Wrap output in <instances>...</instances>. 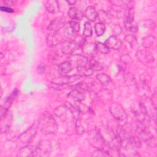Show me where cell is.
Segmentation results:
<instances>
[{
  "label": "cell",
  "mask_w": 157,
  "mask_h": 157,
  "mask_svg": "<svg viewBox=\"0 0 157 157\" xmlns=\"http://www.w3.org/2000/svg\"><path fill=\"white\" fill-rule=\"evenodd\" d=\"M38 128L44 134H52L56 132L58 126L53 117L48 112L41 114L37 124Z\"/></svg>",
  "instance_id": "cell-1"
},
{
  "label": "cell",
  "mask_w": 157,
  "mask_h": 157,
  "mask_svg": "<svg viewBox=\"0 0 157 157\" xmlns=\"http://www.w3.org/2000/svg\"><path fill=\"white\" fill-rule=\"evenodd\" d=\"M136 132H137V136L147 145L152 148L156 147L157 142L156 137L147 129L145 125L138 122V124H137L136 126Z\"/></svg>",
  "instance_id": "cell-2"
},
{
  "label": "cell",
  "mask_w": 157,
  "mask_h": 157,
  "mask_svg": "<svg viewBox=\"0 0 157 157\" xmlns=\"http://www.w3.org/2000/svg\"><path fill=\"white\" fill-rule=\"evenodd\" d=\"M110 112L113 117L121 126L125 124L128 121V115L123 107L118 103H113L110 107Z\"/></svg>",
  "instance_id": "cell-3"
},
{
  "label": "cell",
  "mask_w": 157,
  "mask_h": 157,
  "mask_svg": "<svg viewBox=\"0 0 157 157\" xmlns=\"http://www.w3.org/2000/svg\"><path fill=\"white\" fill-rule=\"evenodd\" d=\"M37 125L33 124L29 128L20 135L18 140L20 145H22V147L28 145L29 143H30L35 137L37 131Z\"/></svg>",
  "instance_id": "cell-4"
},
{
  "label": "cell",
  "mask_w": 157,
  "mask_h": 157,
  "mask_svg": "<svg viewBox=\"0 0 157 157\" xmlns=\"http://www.w3.org/2000/svg\"><path fill=\"white\" fill-rule=\"evenodd\" d=\"M88 139L90 143L98 149L104 150V147L106 146V144L99 130L91 131L88 135Z\"/></svg>",
  "instance_id": "cell-5"
},
{
  "label": "cell",
  "mask_w": 157,
  "mask_h": 157,
  "mask_svg": "<svg viewBox=\"0 0 157 157\" xmlns=\"http://www.w3.org/2000/svg\"><path fill=\"white\" fill-rule=\"evenodd\" d=\"M135 116L137 122L145 125L150 121V116L148 113L147 109L143 103L140 102L138 105L137 110L135 111Z\"/></svg>",
  "instance_id": "cell-6"
},
{
  "label": "cell",
  "mask_w": 157,
  "mask_h": 157,
  "mask_svg": "<svg viewBox=\"0 0 157 157\" xmlns=\"http://www.w3.org/2000/svg\"><path fill=\"white\" fill-rule=\"evenodd\" d=\"M52 145L50 142L47 140H42L36 148V156H48L50 155Z\"/></svg>",
  "instance_id": "cell-7"
},
{
  "label": "cell",
  "mask_w": 157,
  "mask_h": 157,
  "mask_svg": "<svg viewBox=\"0 0 157 157\" xmlns=\"http://www.w3.org/2000/svg\"><path fill=\"white\" fill-rule=\"evenodd\" d=\"M136 57L137 59L144 65H148L153 63L155 61L153 55L147 50L138 51L136 53Z\"/></svg>",
  "instance_id": "cell-8"
},
{
  "label": "cell",
  "mask_w": 157,
  "mask_h": 157,
  "mask_svg": "<svg viewBox=\"0 0 157 157\" xmlns=\"http://www.w3.org/2000/svg\"><path fill=\"white\" fill-rule=\"evenodd\" d=\"M55 114L62 121L70 120L71 118H68V117L74 118L71 110L65 104L64 105H61L57 107L55 110Z\"/></svg>",
  "instance_id": "cell-9"
},
{
  "label": "cell",
  "mask_w": 157,
  "mask_h": 157,
  "mask_svg": "<svg viewBox=\"0 0 157 157\" xmlns=\"http://www.w3.org/2000/svg\"><path fill=\"white\" fill-rule=\"evenodd\" d=\"M124 26L128 31L132 33H136L138 31V26L134 20V15L131 9L129 10L126 19L124 20Z\"/></svg>",
  "instance_id": "cell-10"
},
{
  "label": "cell",
  "mask_w": 157,
  "mask_h": 157,
  "mask_svg": "<svg viewBox=\"0 0 157 157\" xmlns=\"http://www.w3.org/2000/svg\"><path fill=\"white\" fill-rule=\"evenodd\" d=\"M12 123V114L10 112H7L1 117V132L4 133L7 132L11 126Z\"/></svg>",
  "instance_id": "cell-11"
},
{
  "label": "cell",
  "mask_w": 157,
  "mask_h": 157,
  "mask_svg": "<svg viewBox=\"0 0 157 157\" xmlns=\"http://www.w3.org/2000/svg\"><path fill=\"white\" fill-rule=\"evenodd\" d=\"M75 64L72 60L60 63L58 66V72L61 76H66L75 67Z\"/></svg>",
  "instance_id": "cell-12"
},
{
  "label": "cell",
  "mask_w": 157,
  "mask_h": 157,
  "mask_svg": "<svg viewBox=\"0 0 157 157\" xmlns=\"http://www.w3.org/2000/svg\"><path fill=\"white\" fill-rule=\"evenodd\" d=\"M65 25L64 19L61 17H58L51 21L47 27V29L52 32H57L61 28L64 27Z\"/></svg>",
  "instance_id": "cell-13"
},
{
  "label": "cell",
  "mask_w": 157,
  "mask_h": 157,
  "mask_svg": "<svg viewBox=\"0 0 157 157\" xmlns=\"http://www.w3.org/2000/svg\"><path fill=\"white\" fill-rule=\"evenodd\" d=\"M77 45L73 41L66 40L64 41L61 44V52L63 53L66 55L72 54L77 49Z\"/></svg>",
  "instance_id": "cell-14"
},
{
  "label": "cell",
  "mask_w": 157,
  "mask_h": 157,
  "mask_svg": "<svg viewBox=\"0 0 157 157\" xmlns=\"http://www.w3.org/2000/svg\"><path fill=\"white\" fill-rule=\"evenodd\" d=\"M105 45L110 49L118 50L121 48L122 43L121 40L115 36H110L105 42Z\"/></svg>",
  "instance_id": "cell-15"
},
{
  "label": "cell",
  "mask_w": 157,
  "mask_h": 157,
  "mask_svg": "<svg viewBox=\"0 0 157 157\" xmlns=\"http://www.w3.org/2000/svg\"><path fill=\"white\" fill-rule=\"evenodd\" d=\"M68 97L73 99L75 102L82 101L85 98V94L83 90L80 88H75L69 93Z\"/></svg>",
  "instance_id": "cell-16"
},
{
  "label": "cell",
  "mask_w": 157,
  "mask_h": 157,
  "mask_svg": "<svg viewBox=\"0 0 157 157\" xmlns=\"http://www.w3.org/2000/svg\"><path fill=\"white\" fill-rule=\"evenodd\" d=\"M45 8L49 13L52 14H55L59 12V3L56 0L47 1L45 2Z\"/></svg>",
  "instance_id": "cell-17"
},
{
  "label": "cell",
  "mask_w": 157,
  "mask_h": 157,
  "mask_svg": "<svg viewBox=\"0 0 157 157\" xmlns=\"http://www.w3.org/2000/svg\"><path fill=\"white\" fill-rule=\"evenodd\" d=\"M18 156H36V148L33 147L26 145L21 147L18 152Z\"/></svg>",
  "instance_id": "cell-18"
},
{
  "label": "cell",
  "mask_w": 157,
  "mask_h": 157,
  "mask_svg": "<svg viewBox=\"0 0 157 157\" xmlns=\"http://www.w3.org/2000/svg\"><path fill=\"white\" fill-rule=\"evenodd\" d=\"M77 70L78 72V74L80 75L82 77L90 76L91 75L93 74V73L94 72V71L92 70L91 68L90 67L88 64V65L86 64H83V65L77 66Z\"/></svg>",
  "instance_id": "cell-19"
},
{
  "label": "cell",
  "mask_w": 157,
  "mask_h": 157,
  "mask_svg": "<svg viewBox=\"0 0 157 157\" xmlns=\"http://www.w3.org/2000/svg\"><path fill=\"white\" fill-rule=\"evenodd\" d=\"M67 13L70 18L74 21L82 20L83 17V14L82 12V11H80L79 9L75 7H71L68 10Z\"/></svg>",
  "instance_id": "cell-20"
},
{
  "label": "cell",
  "mask_w": 157,
  "mask_h": 157,
  "mask_svg": "<svg viewBox=\"0 0 157 157\" xmlns=\"http://www.w3.org/2000/svg\"><path fill=\"white\" fill-rule=\"evenodd\" d=\"M84 15L88 20L94 21L97 18L98 13L93 6H90L86 8L84 12Z\"/></svg>",
  "instance_id": "cell-21"
},
{
  "label": "cell",
  "mask_w": 157,
  "mask_h": 157,
  "mask_svg": "<svg viewBox=\"0 0 157 157\" xmlns=\"http://www.w3.org/2000/svg\"><path fill=\"white\" fill-rule=\"evenodd\" d=\"M64 35L70 41H74L76 37V33L71 27L69 23L66 24L64 26Z\"/></svg>",
  "instance_id": "cell-22"
},
{
  "label": "cell",
  "mask_w": 157,
  "mask_h": 157,
  "mask_svg": "<svg viewBox=\"0 0 157 157\" xmlns=\"http://www.w3.org/2000/svg\"><path fill=\"white\" fill-rule=\"evenodd\" d=\"M56 32H52L47 37V44L50 47H53L58 45L60 41L59 39V36L57 35Z\"/></svg>",
  "instance_id": "cell-23"
},
{
  "label": "cell",
  "mask_w": 157,
  "mask_h": 157,
  "mask_svg": "<svg viewBox=\"0 0 157 157\" xmlns=\"http://www.w3.org/2000/svg\"><path fill=\"white\" fill-rule=\"evenodd\" d=\"M156 39L152 35H149L144 37L142 40V45L145 48H149L154 44Z\"/></svg>",
  "instance_id": "cell-24"
},
{
  "label": "cell",
  "mask_w": 157,
  "mask_h": 157,
  "mask_svg": "<svg viewBox=\"0 0 157 157\" xmlns=\"http://www.w3.org/2000/svg\"><path fill=\"white\" fill-rule=\"evenodd\" d=\"M97 80L104 85H107L111 82L110 77L105 73H100L96 75Z\"/></svg>",
  "instance_id": "cell-25"
},
{
  "label": "cell",
  "mask_w": 157,
  "mask_h": 157,
  "mask_svg": "<svg viewBox=\"0 0 157 157\" xmlns=\"http://www.w3.org/2000/svg\"><path fill=\"white\" fill-rule=\"evenodd\" d=\"M138 90L139 93L142 94L143 96L148 97V94L150 93L148 86L146 83L141 82L138 85Z\"/></svg>",
  "instance_id": "cell-26"
},
{
  "label": "cell",
  "mask_w": 157,
  "mask_h": 157,
  "mask_svg": "<svg viewBox=\"0 0 157 157\" xmlns=\"http://www.w3.org/2000/svg\"><path fill=\"white\" fill-rule=\"evenodd\" d=\"M94 30L98 36H102L104 33L105 30V25L102 22L96 23L94 25Z\"/></svg>",
  "instance_id": "cell-27"
},
{
  "label": "cell",
  "mask_w": 157,
  "mask_h": 157,
  "mask_svg": "<svg viewBox=\"0 0 157 157\" xmlns=\"http://www.w3.org/2000/svg\"><path fill=\"white\" fill-rule=\"evenodd\" d=\"M90 67L93 71H101L103 69V67L99 64V61L94 58H91L88 62Z\"/></svg>",
  "instance_id": "cell-28"
},
{
  "label": "cell",
  "mask_w": 157,
  "mask_h": 157,
  "mask_svg": "<svg viewBox=\"0 0 157 157\" xmlns=\"http://www.w3.org/2000/svg\"><path fill=\"white\" fill-rule=\"evenodd\" d=\"M95 48L98 52L103 54H107L109 52V48L105 45V44L100 42H97L95 44Z\"/></svg>",
  "instance_id": "cell-29"
},
{
  "label": "cell",
  "mask_w": 157,
  "mask_h": 157,
  "mask_svg": "<svg viewBox=\"0 0 157 157\" xmlns=\"http://www.w3.org/2000/svg\"><path fill=\"white\" fill-rule=\"evenodd\" d=\"M95 50V44L93 45V44L90 43L86 45H85V44L83 45V52L86 55H91Z\"/></svg>",
  "instance_id": "cell-30"
},
{
  "label": "cell",
  "mask_w": 157,
  "mask_h": 157,
  "mask_svg": "<svg viewBox=\"0 0 157 157\" xmlns=\"http://www.w3.org/2000/svg\"><path fill=\"white\" fill-rule=\"evenodd\" d=\"M93 33L92 27L89 21H86L84 24V29L83 31V34L85 37H90L91 36Z\"/></svg>",
  "instance_id": "cell-31"
},
{
  "label": "cell",
  "mask_w": 157,
  "mask_h": 157,
  "mask_svg": "<svg viewBox=\"0 0 157 157\" xmlns=\"http://www.w3.org/2000/svg\"><path fill=\"white\" fill-rule=\"evenodd\" d=\"M75 131L77 134H82L84 132V128L82 124V122L79 118L76 119L75 123Z\"/></svg>",
  "instance_id": "cell-32"
},
{
  "label": "cell",
  "mask_w": 157,
  "mask_h": 157,
  "mask_svg": "<svg viewBox=\"0 0 157 157\" xmlns=\"http://www.w3.org/2000/svg\"><path fill=\"white\" fill-rule=\"evenodd\" d=\"M97 13H98L97 18L99 19L101 22L106 21L109 19V15L105 11L100 10L98 12H97Z\"/></svg>",
  "instance_id": "cell-33"
},
{
  "label": "cell",
  "mask_w": 157,
  "mask_h": 157,
  "mask_svg": "<svg viewBox=\"0 0 157 157\" xmlns=\"http://www.w3.org/2000/svg\"><path fill=\"white\" fill-rule=\"evenodd\" d=\"M143 24L147 28L151 29H153L156 26V23L155 21L151 19H147V20H144Z\"/></svg>",
  "instance_id": "cell-34"
},
{
  "label": "cell",
  "mask_w": 157,
  "mask_h": 157,
  "mask_svg": "<svg viewBox=\"0 0 157 157\" xmlns=\"http://www.w3.org/2000/svg\"><path fill=\"white\" fill-rule=\"evenodd\" d=\"M94 156H110L109 153L104 149H98L93 154Z\"/></svg>",
  "instance_id": "cell-35"
},
{
  "label": "cell",
  "mask_w": 157,
  "mask_h": 157,
  "mask_svg": "<svg viewBox=\"0 0 157 157\" xmlns=\"http://www.w3.org/2000/svg\"><path fill=\"white\" fill-rule=\"evenodd\" d=\"M69 25L71 26V27L72 28V29L77 33L80 31V24L74 20H72L71 21H70Z\"/></svg>",
  "instance_id": "cell-36"
},
{
  "label": "cell",
  "mask_w": 157,
  "mask_h": 157,
  "mask_svg": "<svg viewBox=\"0 0 157 157\" xmlns=\"http://www.w3.org/2000/svg\"><path fill=\"white\" fill-rule=\"evenodd\" d=\"M124 40L127 42H128L130 45H134L136 44V37L133 35H131V34L126 36L125 37H124Z\"/></svg>",
  "instance_id": "cell-37"
},
{
  "label": "cell",
  "mask_w": 157,
  "mask_h": 157,
  "mask_svg": "<svg viewBox=\"0 0 157 157\" xmlns=\"http://www.w3.org/2000/svg\"><path fill=\"white\" fill-rule=\"evenodd\" d=\"M120 60H121V61L122 63H125V64H128V63H129L131 61V57L128 54H125V55H122L120 57Z\"/></svg>",
  "instance_id": "cell-38"
},
{
  "label": "cell",
  "mask_w": 157,
  "mask_h": 157,
  "mask_svg": "<svg viewBox=\"0 0 157 157\" xmlns=\"http://www.w3.org/2000/svg\"><path fill=\"white\" fill-rule=\"evenodd\" d=\"M126 80H127V82L129 83H133V82H135L134 78L132 77V75L130 74V73H128L127 74V77L126 78Z\"/></svg>",
  "instance_id": "cell-39"
},
{
  "label": "cell",
  "mask_w": 157,
  "mask_h": 157,
  "mask_svg": "<svg viewBox=\"0 0 157 157\" xmlns=\"http://www.w3.org/2000/svg\"><path fill=\"white\" fill-rule=\"evenodd\" d=\"M0 9L2 11H4V12H12L13 11V10L12 8H10V7L6 6H1Z\"/></svg>",
  "instance_id": "cell-40"
},
{
  "label": "cell",
  "mask_w": 157,
  "mask_h": 157,
  "mask_svg": "<svg viewBox=\"0 0 157 157\" xmlns=\"http://www.w3.org/2000/svg\"><path fill=\"white\" fill-rule=\"evenodd\" d=\"M45 66L43 65V64H40L39 65L38 67H37V71L39 74H42L44 71H45Z\"/></svg>",
  "instance_id": "cell-41"
},
{
  "label": "cell",
  "mask_w": 157,
  "mask_h": 157,
  "mask_svg": "<svg viewBox=\"0 0 157 157\" xmlns=\"http://www.w3.org/2000/svg\"><path fill=\"white\" fill-rule=\"evenodd\" d=\"M69 4H70V5H74L75 3H76V1H74V0H72V1H71V0H69V1H66Z\"/></svg>",
  "instance_id": "cell-42"
}]
</instances>
